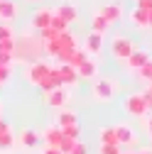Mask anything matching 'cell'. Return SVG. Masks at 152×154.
<instances>
[{
  "label": "cell",
  "mask_w": 152,
  "mask_h": 154,
  "mask_svg": "<svg viewBox=\"0 0 152 154\" xmlns=\"http://www.w3.org/2000/svg\"><path fill=\"white\" fill-rule=\"evenodd\" d=\"M91 95L98 103H108V100H113V95H116V83H113L110 79H93Z\"/></svg>",
  "instance_id": "obj_1"
},
{
  "label": "cell",
  "mask_w": 152,
  "mask_h": 154,
  "mask_svg": "<svg viewBox=\"0 0 152 154\" xmlns=\"http://www.w3.org/2000/svg\"><path fill=\"white\" fill-rule=\"evenodd\" d=\"M123 105H125V112L130 115V118H147V115H150L147 103H145V98H142V93H130Z\"/></svg>",
  "instance_id": "obj_2"
},
{
  "label": "cell",
  "mask_w": 152,
  "mask_h": 154,
  "mask_svg": "<svg viewBox=\"0 0 152 154\" xmlns=\"http://www.w3.org/2000/svg\"><path fill=\"white\" fill-rule=\"evenodd\" d=\"M135 51V44H132L128 37H113L110 42V54L116 61H128V56Z\"/></svg>",
  "instance_id": "obj_3"
},
{
  "label": "cell",
  "mask_w": 152,
  "mask_h": 154,
  "mask_svg": "<svg viewBox=\"0 0 152 154\" xmlns=\"http://www.w3.org/2000/svg\"><path fill=\"white\" fill-rule=\"evenodd\" d=\"M52 73H54L56 83H59V88H71L76 81H79V73H76V69H71V66H66V64L54 66Z\"/></svg>",
  "instance_id": "obj_4"
},
{
  "label": "cell",
  "mask_w": 152,
  "mask_h": 154,
  "mask_svg": "<svg viewBox=\"0 0 152 154\" xmlns=\"http://www.w3.org/2000/svg\"><path fill=\"white\" fill-rule=\"evenodd\" d=\"M49 71H52L49 64H44V61H32V64L27 66L25 76H27V81H30L32 86H40V83L47 79V76H49Z\"/></svg>",
  "instance_id": "obj_5"
},
{
  "label": "cell",
  "mask_w": 152,
  "mask_h": 154,
  "mask_svg": "<svg viewBox=\"0 0 152 154\" xmlns=\"http://www.w3.org/2000/svg\"><path fill=\"white\" fill-rule=\"evenodd\" d=\"M44 100H47L49 108L64 110V108L69 105V100H71V91H69V88H54V91H49V93L44 95Z\"/></svg>",
  "instance_id": "obj_6"
},
{
  "label": "cell",
  "mask_w": 152,
  "mask_h": 154,
  "mask_svg": "<svg viewBox=\"0 0 152 154\" xmlns=\"http://www.w3.org/2000/svg\"><path fill=\"white\" fill-rule=\"evenodd\" d=\"M42 140H44V147H52V149H59L62 142H64V134H62V127H56V125H49L42 134Z\"/></svg>",
  "instance_id": "obj_7"
},
{
  "label": "cell",
  "mask_w": 152,
  "mask_h": 154,
  "mask_svg": "<svg viewBox=\"0 0 152 154\" xmlns=\"http://www.w3.org/2000/svg\"><path fill=\"white\" fill-rule=\"evenodd\" d=\"M52 15H54V10H49V8H40V10H34V15H32V27H34L37 32L47 29V27L52 25Z\"/></svg>",
  "instance_id": "obj_8"
},
{
  "label": "cell",
  "mask_w": 152,
  "mask_h": 154,
  "mask_svg": "<svg viewBox=\"0 0 152 154\" xmlns=\"http://www.w3.org/2000/svg\"><path fill=\"white\" fill-rule=\"evenodd\" d=\"M113 132H116L118 147H130V144H135V132H132L130 125H116V127H113Z\"/></svg>",
  "instance_id": "obj_9"
},
{
  "label": "cell",
  "mask_w": 152,
  "mask_h": 154,
  "mask_svg": "<svg viewBox=\"0 0 152 154\" xmlns=\"http://www.w3.org/2000/svg\"><path fill=\"white\" fill-rule=\"evenodd\" d=\"M147 61H150V51H145V49H135V51L128 56V61H125V64H128L130 71H140Z\"/></svg>",
  "instance_id": "obj_10"
},
{
  "label": "cell",
  "mask_w": 152,
  "mask_h": 154,
  "mask_svg": "<svg viewBox=\"0 0 152 154\" xmlns=\"http://www.w3.org/2000/svg\"><path fill=\"white\" fill-rule=\"evenodd\" d=\"M15 17H17V3L15 0H3V3H0V22L10 25Z\"/></svg>",
  "instance_id": "obj_11"
},
{
  "label": "cell",
  "mask_w": 152,
  "mask_h": 154,
  "mask_svg": "<svg viewBox=\"0 0 152 154\" xmlns=\"http://www.w3.org/2000/svg\"><path fill=\"white\" fill-rule=\"evenodd\" d=\"M106 20H108V25H113V22H118L120 17H123V10H120V3H108V5H103L101 10H98Z\"/></svg>",
  "instance_id": "obj_12"
},
{
  "label": "cell",
  "mask_w": 152,
  "mask_h": 154,
  "mask_svg": "<svg viewBox=\"0 0 152 154\" xmlns=\"http://www.w3.org/2000/svg\"><path fill=\"white\" fill-rule=\"evenodd\" d=\"M54 15H59L64 22H69V25H71L76 17H79V10H76V5H74V3H62L59 8L54 10Z\"/></svg>",
  "instance_id": "obj_13"
},
{
  "label": "cell",
  "mask_w": 152,
  "mask_h": 154,
  "mask_svg": "<svg viewBox=\"0 0 152 154\" xmlns=\"http://www.w3.org/2000/svg\"><path fill=\"white\" fill-rule=\"evenodd\" d=\"M76 73H79V79H96V73H98V64L93 61V59H88V61H84L79 69H76Z\"/></svg>",
  "instance_id": "obj_14"
},
{
  "label": "cell",
  "mask_w": 152,
  "mask_h": 154,
  "mask_svg": "<svg viewBox=\"0 0 152 154\" xmlns=\"http://www.w3.org/2000/svg\"><path fill=\"white\" fill-rule=\"evenodd\" d=\"M71 125H79L76 112H71V110H66V108L56 112V127H71Z\"/></svg>",
  "instance_id": "obj_15"
},
{
  "label": "cell",
  "mask_w": 152,
  "mask_h": 154,
  "mask_svg": "<svg viewBox=\"0 0 152 154\" xmlns=\"http://www.w3.org/2000/svg\"><path fill=\"white\" fill-rule=\"evenodd\" d=\"M88 59H91V54H88L86 49H84V51H81V49H74V51H71V56H69V61H66V66L79 69V66H81L84 61H88Z\"/></svg>",
  "instance_id": "obj_16"
},
{
  "label": "cell",
  "mask_w": 152,
  "mask_h": 154,
  "mask_svg": "<svg viewBox=\"0 0 152 154\" xmlns=\"http://www.w3.org/2000/svg\"><path fill=\"white\" fill-rule=\"evenodd\" d=\"M101 47H103V34L91 32V34L86 37V51H88V54H98Z\"/></svg>",
  "instance_id": "obj_17"
},
{
  "label": "cell",
  "mask_w": 152,
  "mask_h": 154,
  "mask_svg": "<svg viewBox=\"0 0 152 154\" xmlns=\"http://www.w3.org/2000/svg\"><path fill=\"white\" fill-rule=\"evenodd\" d=\"M130 22L132 25H135V27H150V15L145 12V10H140V8H135V10H132L130 12Z\"/></svg>",
  "instance_id": "obj_18"
},
{
  "label": "cell",
  "mask_w": 152,
  "mask_h": 154,
  "mask_svg": "<svg viewBox=\"0 0 152 154\" xmlns=\"http://www.w3.org/2000/svg\"><path fill=\"white\" fill-rule=\"evenodd\" d=\"M108 27H110V25H108V20H106L101 12H96V15L91 17V32H96V34H106Z\"/></svg>",
  "instance_id": "obj_19"
},
{
  "label": "cell",
  "mask_w": 152,
  "mask_h": 154,
  "mask_svg": "<svg viewBox=\"0 0 152 154\" xmlns=\"http://www.w3.org/2000/svg\"><path fill=\"white\" fill-rule=\"evenodd\" d=\"M20 144L22 147H37L40 144V137H37V132L34 130H22V134H20Z\"/></svg>",
  "instance_id": "obj_20"
},
{
  "label": "cell",
  "mask_w": 152,
  "mask_h": 154,
  "mask_svg": "<svg viewBox=\"0 0 152 154\" xmlns=\"http://www.w3.org/2000/svg\"><path fill=\"white\" fill-rule=\"evenodd\" d=\"M98 142H101V144H118V142H116V132H113V127H101Z\"/></svg>",
  "instance_id": "obj_21"
},
{
  "label": "cell",
  "mask_w": 152,
  "mask_h": 154,
  "mask_svg": "<svg viewBox=\"0 0 152 154\" xmlns=\"http://www.w3.org/2000/svg\"><path fill=\"white\" fill-rule=\"evenodd\" d=\"M37 88H40V91H42V93L47 95L49 91H54V88H59V83H56V79H54V73L49 71V76H47V79H44V81H42L40 86H37Z\"/></svg>",
  "instance_id": "obj_22"
},
{
  "label": "cell",
  "mask_w": 152,
  "mask_h": 154,
  "mask_svg": "<svg viewBox=\"0 0 152 154\" xmlns=\"http://www.w3.org/2000/svg\"><path fill=\"white\" fill-rule=\"evenodd\" d=\"M54 32H69V22H64L59 15H52V25H49Z\"/></svg>",
  "instance_id": "obj_23"
},
{
  "label": "cell",
  "mask_w": 152,
  "mask_h": 154,
  "mask_svg": "<svg viewBox=\"0 0 152 154\" xmlns=\"http://www.w3.org/2000/svg\"><path fill=\"white\" fill-rule=\"evenodd\" d=\"M62 134H64V137H69V140H74V142H79L81 130H79V125H71V127H62Z\"/></svg>",
  "instance_id": "obj_24"
},
{
  "label": "cell",
  "mask_w": 152,
  "mask_h": 154,
  "mask_svg": "<svg viewBox=\"0 0 152 154\" xmlns=\"http://www.w3.org/2000/svg\"><path fill=\"white\" fill-rule=\"evenodd\" d=\"M10 79H12V66H0V86L10 83Z\"/></svg>",
  "instance_id": "obj_25"
},
{
  "label": "cell",
  "mask_w": 152,
  "mask_h": 154,
  "mask_svg": "<svg viewBox=\"0 0 152 154\" xmlns=\"http://www.w3.org/2000/svg\"><path fill=\"white\" fill-rule=\"evenodd\" d=\"M12 144H15V140H12V132L0 134V149H10Z\"/></svg>",
  "instance_id": "obj_26"
},
{
  "label": "cell",
  "mask_w": 152,
  "mask_h": 154,
  "mask_svg": "<svg viewBox=\"0 0 152 154\" xmlns=\"http://www.w3.org/2000/svg\"><path fill=\"white\" fill-rule=\"evenodd\" d=\"M3 39H15V37H12V27L10 25L0 22V42H3Z\"/></svg>",
  "instance_id": "obj_27"
},
{
  "label": "cell",
  "mask_w": 152,
  "mask_h": 154,
  "mask_svg": "<svg viewBox=\"0 0 152 154\" xmlns=\"http://www.w3.org/2000/svg\"><path fill=\"white\" fill-rule=\"evenodd\" d=\"M15 39H3L0 42V51H8V54H15Z\"/></svg>",
  "instance_id": "obj_28"
},
{
  "label": "cell",
  "mask_w": 152,
  "mask_h": 154,
  "mask_svg": "<svg viewBox=\"0 0 152 154\" xmlns=\"http://www.w3.org/2000/svg\"><path fill=\"white\" fill-rule=\"evenodd\" d=\"M56 34H59V32H54L52 27H47V29H42V32H40V37H42V42H52V39H54Z\"/></svg>",
  "instance_id": "obj_29"
},
{
  "label": "cell",
  "mask_w": 152,
  "mask_h": 154,
  "mask_svg": "<svg viewBox=\"0 0 152 154\" xmlns=\"http://www.w3.org/2000/svg\"><path fill=\"white\" fill-rule=\"evenodd\" d=\"M12 59H15V54L0 51V66H12Z\"/></svg>",
  "instance_id": "obj_30"
},
{
  "label": "cell",
  "mask_w": 152,
  "mask_h": 154,
  "mask_svg": "<svg viewBox=\"0 0 152 154\" xmlns=\"http://www.w3.org/2000/svg\"><path fill=\"white\" fill-rule=\"evenodd\" d=\"M101 154H120L118 144H101Z\"/></svg>",
  "instance_id": "obj_31"
},
{
  "label": "cell",
  "mask_w": 152,
  "mask_h": 154,
  "mask_svg": "<svg viewBox=\"0 0 152 154\" xmlns=\"http://www.w3.org/2000/svg\"><path fill=\"white\" fill-rule=\"evenodd\" d=\"M140 76H142V79H147V81H152V59L140 69Z\"/></svg>",
  "instance_id": "obj_32"
},
{
  "label": "cell",
  "mask_w": 152,
  "mask_h": 154,
  "mask_svg": "<svg viewBox=\"0 0 152 154\" xmlns=\"http://www.w3.org/2000/svg\"><path fill=\"white\" fill-rule=\"evenodd\" d=\"M69 154H88V147H86V142H76V144H74V149H71Z\"/></svg>",
  "instance_id": "obj_33"
},
{
  "label": "cell",
  "mask_w": 152,
  "mask_h": 154,
  "mask_svg": "<svg viewBox=\"0 0 152 154\" xmlns=\"http://www.w3.org/2000/svg\"><path fill=\"white\" fill-rule=\"evenodd\" d=\"M138 8L150 15V12H152V0H138Z\"/></svg>",
  "instance_id": "obj_34"
},
{
  "label": "cell",
  "mask_w": 152,
  "mask_h": 154,
  "mask_svg": "<svg viewBox=\"0 0 152 154\" xmlns=\"http://www.w3.org/2000/svg\"><path fill=\"white\" fill-rule=\"evenodd\" d=\"M142 98H145V103H147V110H152V91H145Z\"/></svg>",
  "instance_id": "obj_35"
},
{
  "label": "cell",
  "mask_w": 152,
  "mask_h": 154,
  "mask_svg": "<svg viewBox=\"0 0 152 154\" xmlns=\"http://www.w3.org/2000/svg\"><path fill=\"white\" fill-rule=\"evenodd\" d=\"M5 132H12V130H10V125L5 120H0V134H5Z\"/></svg>",
  "instance_id": "obj_36"
},
{
  "label": "cell",
  "mask_w": 152,
  "mask_h": 154,
  "mask_svg": "<svg viewBox=\"0 0 152 154\" xmlns=\"http://www.w3.org/2000/svg\"><path fill=\"white\" fill-rule=\"evenodd\" d=\"M145 130H147V134L152 137V115H147V122H145Z\"/></svg>",
  "instance_id": "obj_37"
},
{
  "label": "cell",
  "mask_w": 152,
  "mask_h": 154,
  "mask_svg": "<svg viewBox=\"0 0 152 154\" xmlns=\"http://www.w3.org/2000/svg\"><path fill=\"white\" fill-rule=\"evenodd\" d=\"M42 154H62V152H59V149H52V147H44Z\"/></svg>",
  "instance_id": "obj_38"
},
{
  "label": "cell",
  "mask_w": 152,
  "mask_h": 154,
  "mask_svg": "<svg viewBox=\"0 0 152 154\" xmlns=\"http://www.w3.org/2000/svg\"><path fill=\"white\" fill-rule=\"evenodd\" d=\"M135 154H152L150 149H140V152H135Z\"/></svg>",
  "instance_id": "obj_39"
},
{
  "label": "cell",
  "mask_w": 152,
  "mask_h": 154,
  "mask_svg": "<svg viewBox=\"0 0 152 154\" xmlns=\"http://www.w3.org/2000/svg\"><path fill=\"white\" fill-rule=\"evenodd\" d=\"M147 91H152V81H147Z\"/></svg>",
  "instance_id": "obj_40"
},
{
  "label": "cell",
  "mask_w": 152,
  "mask_h": 154,
  "mask_svg": "<svg viewBox=\"0 0 152 154\" xmlns=\"http://www.w3.org/2000/svg\"><path fill=\"white\" fill-rule=\"evenodd\" d=\"M120 154H135V152H120Z\"/></svg>",
  "instance_id": "obj_41"
},
{
  "label": "cell",
  "mask_w": 152,
  "mask_h": 154,
  "mask_svg": "<svg viewBox=\"0 0 152 154\" xmlns=\"http://www.w3.org/2000/svg\"><path fill=\"white\" fill-rule=\"evenodd\" d=\"M30 3H37V0H30Z\"/></svg>",
  "instance_id": "obj_42"
},
{
  "label": "cell",
  "mask_w": 152,
  "mask_h": 154,
  "mask_svg": "<svg viewBox=\"0 0 152 154\" xmlns=\"http://www.w3.org/2000/svg\"><path fill=\"white\" fill-rule=\"evenodd\" d=\"M0 3H3V0H0Z\"/></svg>",
  "instance_id": "obj_43"
}]
</instances>
